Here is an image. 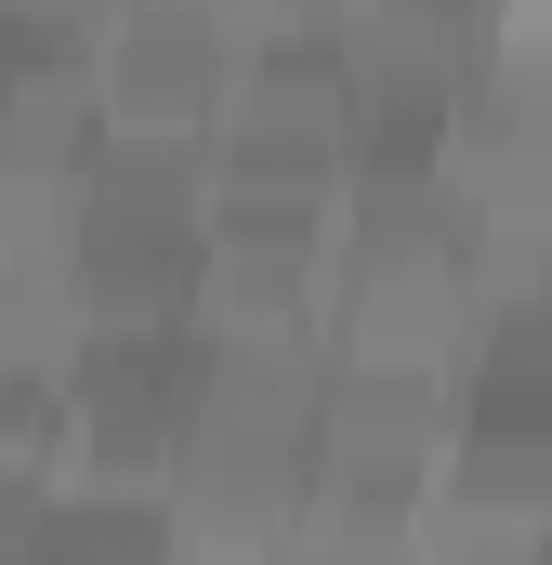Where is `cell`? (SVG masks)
Instances as JSON below:
<instances>
[{
    "label": "cell",
    "mask_w": 552,
    "mask_h": 565,
    "mask_svg": "<svg viewBox=\"0 0 552 565\" xmlns=\"http://www.w3.org/2000/svg\"><path fill=\"white\" fill-rule=\"evenodd\" d=\"M487 329V277L460 250V224H395V237H342L329 264V342L342 355H395V369H447Z\"/></svg>",
    "instance_id": "cell-1"
},
{
    "label": "cell",
    "mask_w": 552,
    "mask_h": 565,
    "mask_svg": "<svg viewBox=\"0 0 552 565\" xmlns=\"http://www.w3.org/2000/svg\"><path fill=\"white\" fill-rule=\"evenodd\" d=\"M342 79H355V158H434L447 119L487 79V13L460 0H355L342 13Z\"/></svg>",
    "instance_id": "cell-2"
},
{
    "label": "cell",
    "mask_w": 552,
    "mask_h": 565,
    "mask_svg": "<svg viewBox=\"0 0 552 565\" xmlns=\"http://www.w3.org/2000/svg\"><path fill=\"white\" fill-rule=\"evenodd\" d=\"M198 434V329H93L66 369V460L79 473H158Z\"/></svg>",
    "instance_id": "cell-3"
},
{
    "label": "cell",
    "mask_w": 552,
    "mask_h": 565,
    "mask_svg": "<svg viewBox=\"0 0 552 565\" xmlns=\"http://www.w3.org/2000/svg\"><path fill=\"white\" fill-rule=\"evenodd\" d=\"M355 79H342V40H251L237 53V93L211 119L224 171H276V184H342L355 171Z\"/></svg>",
    "instance_id": "cell-4"
},
{
    "label": "cell",
    "mask_w": 552,
    "mask_h": 565,
    "mask_svg": "<svg viewBox=\"0 0 552 565\" xmlns=\"http://www.w3.org/2000/svg\"><path fill=\"white\" fill-rule=\"evenodd\" d=\"M447 447H460V382H447V369L329 355V395H316V473H342V487H395V500H434Z\"/></svg>",
    "instance_id": "cell-5"
},
{
    "label": "cell",
    "mask_w": 552,
    "mask_h": 565,
    "mask_svg": "<svg viewBox=\"0 0 552 565\" xmlns=\"http://www.w3.org/2000/svg\"><path fill=\"white\" fill-rule=\"evenodd\" d=\"M237 13L211 0H119V26L93 40V93H106V132H211L224 93H237Z\"/></svg>",
    "instance_id": "cell-6"
},
{
    "label": "cell",
    "mask_w": 552,
    "mask_h": 565,
    "mask_svg": "<svg viewBox=\"0 0 552 565\" xmlns=\"http://www.w3.org/2000/svg\"><path fill=\"white\" fill-rule=\"evenodd\" d=\"M302 487H316L302 447L184 434V460H171V526H184V553H289V540H302Z\"/></svg>",
    "instance_id": "cell-7"
},
{
    "label": "cell",
    "mask_w": 552,
    "mask_h": 565,
    "mask_svg": "<svg viewBox=\"0 0 552 565\" xmlns=\"http://www.w3.org/2000/svg\"><path fill=\"white\" fill-rule=\"evenodd\" d=\"M93 329L106 316L79 289V237H0V395H66Z\"/></svg>",
    "instance_id": "cell-8"
},
{
    "label": "cell",
    "mask_w": 552,
    "mask_h": 565,
    "mask_svg": "<svg viewBox=\"0 0 552 565\" xmlns=\"http://www.w3.org/2000/svg\"><path fill=\"white\" fill-rule=\"evenodd\" d=\"M211 13H237V0H211Z\"/></svg>",
    "instance_id": "cell-9"
},
{
    "label": "cell",
    "mask_w": 552,
    "mask_h": 565,
    "mask_svg": "<svg viewBox=\"0 0 552 565\" xmlns=\"http://www.w3.org/2000/svg\"><path fill=\"white\" fill-rule=\"evenodd\" d=\"M0 13H13V0H0Z\"/></svg>",
    "instance_id": "cell-10"
}]
</instances>
